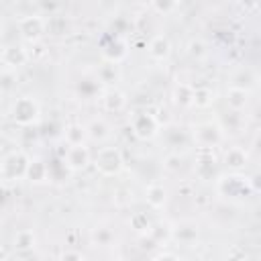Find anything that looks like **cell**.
I'll return each mask as SVG.
<instances>
[{
	"mask_svg": "<svg viewBox=\"0 0 261 261\" xmlns=\"http://www.w3.org/2000/svg\"><path fill=\"white\" fill-rule=\"evenodd\" d=\"M216 192L218 196L230 200V202H243L249 196L255 194L253 181L249 175L241 173V171H230L224 175H216Z\"/></svg>",
	"mask_w": 261,
	"mask_h": 261,
	"instance_id": "1",
	"label": "cell"
},
{
	"mask_svg": "<svg viewBox=\"0 0 261 261\" xmlns=\"http://www.w3.org/2000/svg\"><path fill=\"white\" fill-rule=\"evenodd\" d=\"M10 118L18 126H33L41 120V104L33 96H18L10 106Z\"/></svg>",
	"mask_w": 261,
	"mask_h": 261,
	"instance_id": "2",
	"label": "cell"
},
{
	"mask_svg": "<svg viewBox=\"0 0 261 261\" xmlns=\"http://www.w3.org/2000/svg\"><path fill=\"white\" fill-rule=\"evenodd\" d=\"M92 163L94 169L104 177H116L124 169V157L118 147H100Z\"/></svg>",
	"mask_w": 261,
	"mask_h": 261,
	"instance_id": "3",
	"label": "cell"
},
{
	"mask_svg": "<svg viewBox=\"0 0 261 261\" xmlns=\"http://www.w3.org/2000/svg\"><path fill=\"white\" fill-rule=\"evenodd\" d=\"M192 141L198 149H214L224 141V126L214 120H204L192 126Z\"/></svg>",
	"mask_w": 261,
	"mask_h": 261,
	"instance_id": "4",
	"label": "cell"
},
{
	"mask_svg": "<svg viewBox=\"0 0 261 261\" xmlns=\"http://www.w3.org/2000/svg\"><path fill=\"white\" fill-rule=\"evenodd\" d=\"M130 130L139 141H153L159 130H161V120L149 112V110H139L130 116Z\"/></svg>",
	"mask_w": 261,
	"mask_h": 261,
	"instance_id": "5",
	"label": "cell"
},
{
	"mask_svg": "<svg viewBox=\"0 0 261 261\" xmlns=\"http://www.w3.org/2000/svg\"><path fill=\"white\" fill-rule=\"evenodd\" d=\"M29 165V155L24 151H10L0 161V179L2 181H20L24 179Z\"/></svg>",
	"mask_w": 261,
	"mask_h": 261,
	"instance_id": "6",
	"label": "cell"
},
{
	"mask_svg": "<svg viewBox=\"0 0 261 261\" xmlns=\"http://www.w3.org/2000/svg\"><path fill=\"white\" fill-rule=\"evenodd\" d=\"M16 29L27 43H39L47 35V20L41 14H29L16 20Z\"/></svg>",
	"mask_w": 261,
	"mask_h": 261,
	"instance_id": "7",
	"label": "cell"
},
{
	"mask_svg": "<svg viewBox=\"0 0 261 261\" xmlns=\"http://www.w3.org/2000/svg\"><path fill=\"white\" fill-rule=\"evenodd\" d=\"M100 55H102L104 61L118 65V63L124 61L126 55H128V43H126V39H122V37H118V35L106 37V39L100 43Z\"/></svg>",
	"mask_w": 261,
	"mask_h": 261,
	"instance_id": "8",
	"label": "cell"
},
{
	"mask_svg": "<svg viewBox=\"0 0 261 261\" xmlns=\"http://www.w3.org/2000/svg\"><path fill=\"white\" fill-rule=\"evenodd\" d=\"M61 161L71 173H80L92 163V155L86 145H67Z\"/></svg>",
	"mask_w": 261,
	"mask_h": 261,
	"instance_id": "9",
	"label": "cell"
},
{
	"mask_svg": "<svg viewBox=\"0 0 261 261\" xmlns=\"http://www.w3.org/2000/svg\"><path fill=\"white\" fill-rule=\"evenodd\" d=\"M29 61H31V55L22 45L12 43V45L2 47V51H0V63L6 69H14L16 71V69L24 67Z\"/></svg>",
	"mask_w": 261,
	"mask_h": 261,
	"instance_id": "10",
	"label": "cell"
},
{
	"mask_svg": "<svg viewBox=\"0 0 261 261\" xmlns=\"http://www.w3.org/2000/svg\"><path fill=\"white\" fill-rule=\"evenodd\" d=\"M194 171H196V177L202 179V181L216 179L218 169H216V159H214L212 149H200V155H198Z\"/></svg>",
	"mask_w": 261,
	"mask_h": 261,
	"instance_id": "11",
	"label": "cell"
},
{
	"mask_svg": "<svg viewBox=\"0 0 261 261\" xmlns=\"http://www.w3.org/2000/svg\"><path fill=\"white\" fill-rule=\"evenodd\" d=\"M147 55L153 59V61H165V59H169V55H171V41H169V37L167 35H155V37H151V41H149V45H147Z\"/></svg>",
	"mask_w": 261,
	"mask_h": 261,
	"instance_id": "12",
	"label": "cell"
},
{
	"mask_svg": "<svg viewBox=\"0 0 261 261\" xmlns=\"http://www.w3.org/2000/svg\"><path fill=\"white\" fill-rule=\"evenodd\" d=\"M24 179L33 186H41L49 181V163L43 159H29Z\"/></svg>",
	"mask_w": 261,
	"mask_h": 261,
	"instance_id": "13",
	"label": "cell"
},
{
	"mask_svg": "<svg viewBox=\"0 0 261 261\" xmlns=\"http://www.w3.org/2000/svg\"><path fill=\"white\" fill-rule=\"evenodd\" d=\"M257 84H259V73H257L253 67H249V65L237 69V71L232 73V77H230V86L243 88V90H247V92H253V90L257 88Z\"/></svg>",
	"mask_w": 261,
	"mask_h": 261,
	"instance_id": "14",
	"label": "cell"
},
{
	"mask_svg": "<svg viewBox=\"0 0 261 261\" xmlns=\"http://www.w3.org/2000/svg\"><path fill=\"white\" fill-rule=\"evenodd\" d=\"M126 104H128L126 94L120 92V90H116V88H110V90H106V92L102 94V108H104L106 112L118 114V112H122V110L126 108Z\"/></svg>",
	"mask_w": 261,
	"mask_h": 261,
	"instance_id": "15",
	"label": "cell"
},
{
	"mask_svg": "<svg viewBox=\"0 0 261 261\" xmlns=\"http://www.w3.org/2000/svg\"><path fill=\"white\" fill-rule=\"evenodd\" d=\"M171 102L179 108H192L194 106V86L186 82H177L171 90Z\"/></svg>",
	"mask_w": 261,
	"mask_h": 261,
	"instance_id": "16",
	"label": "cell"
},
{
	"mask_svg": "<svg viewBox=\"0 0 261 261\" xmlns=\"http://www.w3.org/2000/svg\"><path fill=\"white\" fill-rule=\"evenodd\" d=\"M222 161L230 171H241L249 163V153L243 147H228L222 155Z\"/></svg>",
	"mask_w": 261,
	"mask_h": 261,
	"instance_id": "17",
	"label": "cell"
},
{
	"mask_svg": "<svg viewBox=\"0 0 261 261\" xmlns=\"http://www.w3.org/2000/svg\"><path fill=\"white\" fill-rule=\"evenodd\" d=\"M249 94H251V92H247V90H243V88L228 86V90H226V94H224L226 106H228L232 112H241V110H245L247 104H249Z\"/></svg>",
	"mask_w": 261,
	"mask_h": 261,
	"instance_id": "18",
	"label": "cell"
},
{
	"mask_svg": "<svg viewBox=\"0 0 261 261\" xmlns=\"http://www.w3.org/2000/svg\"><path fill=\"white\" fill-rule=\"evenodd\" d=\"M167 188L163 184H151L147 190H145V200L147 204L153 208V210H161L165 204H167Z\"/></svg>",
	"mask_w": 261,
	"mask_h": 261,
	"instance_id": "19",
	"label": "cell"
},
{
	"mask_svg": "<svg viewBox=\"0 0 261 261\" xmlns=\"http://www.w3.org/2000/svg\"><path fill=\"white\" fill-rule=\"evenodd\" d=\"M86 133H88L90 141L104 143L110 137V124L104 118H94V120H90V124H86Z\"/></svg>",
	"mask_w": 261,
	"mask_h": 261,
	"instance_id": "20",
	"label": "cell"
},
{
	"mask_svg": "<svg viewBox=\"0 0 261 261\" xmlns=\"http://www.w3.org/2000/svg\"><path fill=\"white\" fill-rule=\"evenodd\" d=\"M12 247L16 251H33L37 247V234L33 228H20L12 237Z\"/></svg>",
	"mask_w": 261,
	"mask_h": 261,
	"instance_id": "21",
	"label": "cell"
},
{
	"mask_svg": "<svg viewBox=\"0 0 261 261\" xmlns=\"http://www.w3.org/2000/svg\"><path fill=\"white\" fill-rule=\"evenodd\" d=\"M63 141H65V145H86V141H88L86 124H80V122L67 124L63 130Z\"/></svg>",
	"mask_w": 261,
	"mask_h": 261,
	"instance_id": "22",
	"label": "cell"
},
{
	"mask_svg": "<svg viewBox=\"0 0 261 261\" xmlns=\"http://www.w3.org/2000/svg\"><path fill=\"white\" fill-rule=\"evenodd\" d=\"M128 226L133 232H137L139 237H145L151 226H153V220L147 216V212H133L130 218H128Z\"/></svg>",
	"mask_w": 261,
	"mask_h": 261,
	"instance_id": "23",
	"label": "cell"
},
{
	"mask_svg": "<svg viewBox=\"0 0 261 261\" xmlns=\"http://www.w3.org/2000/svg\"><path fill=\"white\" fill-rule=\"evenodd\" d=\"M216 100V94L208 86H194V106L196 108H210Z\"/></svg>",
	"mask_w": 261,
	"mask_h": 261,
	"instance_id": "24",
	"label": "cell"
},
{
	"mask_svg": "<svg viewBox=\"0 0 261 261\" xmlns=\"http://www.w3.org/2000/svg\"><path fill=\"white\" fill-rule=\"evenodd\" d=\"M171 237L181 241V243H194L198 239V228L194 224H184V226L171 228Z\"/></svg>",
	"mask_w": 261,
	"mask_h": 261,
	"instance_id": "25",
	"label": "cell"
},
{
	"mask_svg": "<svg viewBox=\"0 0 261 261\" xmlns=\"http://www.w3.org/2000/svg\"><path fill=\"white\" fill-rule=\"evenodd\" d=\"M16 71L14 69H2L0 71V94H8L16 88Z\"/></svg>",
	"mask_w": 261,
	"mask_h": 261,
	"instance_id": "26",
	"label": "cell"
},
{
	"mask_svg": "<svg viewBox=\"0 0 261 261\" xmlns=\"http://www.w3.org/2000/svg\"><path fill=\"white\" fill-rule=\"evenodd\" d=\"M181 167H184V157H181L177 151L167 153V155L163 157V169H165L167 173H177Z\"/></svg>",
	"mask_w": 261,
	"mask_h": 261,
	"instance_id": "27",
	"label": "cell"
},
{
	"mask_svg": "<svg viewBox=\"0 0 261 261\" xmlns=\"http://www.w3.org/2000/svg\"><path fill=\"white\" fill-rule=\"evenodd\" d=\"M98 75H100V80L104 82V84H112V82H116L118 80V71H116V63H104L100 69H98Z\"/></svg>",
	"mask_w": 261,
	"mask_h": 261,
	"instance_id": "28",
	"label": "cell"
},
{
	"mask_svg": "<svg viewBox=\"0 0 261 261\" xmlns=\"http://www.w3.org/2000/svg\"><path fill=\"white\" fill-rule=\"evenodd\" d=\"M177 0H151V6H153V10L155 12H159V14H169V12H173L175 8H177Z\"/></svg>",
	"mask_w": 261,
	"mask_h": 261,
	"instance_id": "29",
	"label": "cell"
},
{
	"mask_svg": "<svg viewBox=\"0 0 261 261\" xmlns=\"http://www.w3.org/2000/svg\"><path fill=\"white\" fill-rule=\"evenodd\" d=\"M188 53L192 55V57H196V59H200V57H204L206 55V43L204 41H190L188 43Z\"/></svg>",
	"mask_w": 261,
	"mask_h": 261,
	"instance_id": "30",
	"label": "cell"
},
{
	"mask_svg": "<svg viewBox=\"0 0 261 261\" xmlns=\"http://www.w3.org/2000/svg\"><path fill=\"white\" fill-rule=\"evenodd\" d=\"M112 239H114V234H112L108 228H96V230H94V241H96L98 245H110Z\"/></svg>",
	"mask_w": 261,
	"mask_h": 261,
	"instance_id": "31",
	"label": "cell"
},
{
	"mask_svg": "<svg viewBox=\"0 0 261 261\" xmlns=\"http://www.w3.org/2000/svg\"><path fill=\"white\" fill-rule=\"evenodd\" d=\"M61 259H65V261H67V259L82 261V259H84V253H82V251H63V253H61Z\"/></svg>",
	"mask_w": 261,
	"mask_h": 261,
	"instance_id": "32",
	"label": "cell"
},
{
	"mask_svg": "<svg viewBox=\"0 0 261 261\" xmlns=\"http://www.w3.org/2000/svg\"><path fill=\"white\" fill-rule=\"evenodd\" d=\"M153 259H179L177 253H167V251H161L157 255H153Z\"/></svg>",
	"mask_w": 261,
	"mask_h": 261,
	"instance_id": "33",
	"label": "cell"
},
{
	"mask_svg": "<svg viewBox=\"0 0 261 261\" xmlns=\"http://www.w3.org/2000/svg\"><path fill=\"white\" fill-rule=\"evenodd\" d=\"M239 2H241V6H243L245 10H255L257 4H259V0H239Z\"/></svg>",
	"mask_w": 261,
	"mask_h": 261,
	"instance_id": "34",
	"label": "cell"
},
{
	"mask_svg": "<svg viewBox=\"0 0 261 261\" xmlns=\"http://www.w3.org/2000/svg\"><path fill=\"white\" fill-rule=\"evenodd\" d=\"M4 200H6V190H4V186L0 184V204H2Z\"/></svg>",
	"mask_w": 261,
	"mask_h": 261,
	"instance_id": "35",
	"label": "cell"
},
{
	"mask_svg": "<svg viewBox=\"0 0 261 261\" xmlns=\"http://www.w3.org/2000/svg\"><path fill=\"white\" fill-rule=\"evenodd\" d=\"M0 31H2V24H0Z\"/></svg>",
	"mask_w": 261,
	"mask_h": 261,
	"instance_id": "36",
	"label": "cell"
},
{
	"mask_svg": "<svg viewBox=\"0 0 261 261\" xmlns=\"http://www.w3.org/2000/svg\"><path fill=\"white\" fill-rule=\"evenodd\" d=\"M177 2H184V0H177Z\"/></svg>",
	"mask_w": 261,
	"mask_h": 261,
	"instance_id": "37",
	"label": "cell"
}]
</instances>
